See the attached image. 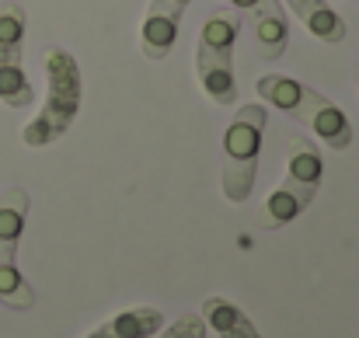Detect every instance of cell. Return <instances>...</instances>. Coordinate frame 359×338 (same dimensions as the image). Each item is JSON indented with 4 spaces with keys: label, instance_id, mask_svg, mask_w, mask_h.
<instances>
[{
    "label": "cell",
    "instance_id": "cell-14",
    "mask_svg": "<svg viewBox=\"0 0 359 338\" xmlns=\"http://www.w3.org/2000/svg\"><path fill=\"white\" fill-rule=\"evenodd\" d=\"M25 7L7 0L0 4V60H25Z\"/></svg>",
    "mask_w": 359,
    "mask_h": 338
},
{
    "label": "cell",
    "instance_id": "cell-17",
    "mask_svg": "<svg viewBox=\"0 0 359 338\" xmlns=\"http://www.w3.org/2000/svg\"><path fill=\"white\" fill-rule=\"evenodd\" d=\"M353 4H359V0H353Z\"/></svg>",
    "mask_w": 359,
    "mask_h": 338
},
{
    "label": "cell",
    "instance_id": "cell-15",
    "mask_svg": "<svg viewBox=\"0 0 359 338\" xmlns=\"http://www.w3.org/2000/svg\"><path fill=\"white\" fill-rule=\"evenodd\" d=\"M157 338H206V321L199 314H185L175 325H168Z\"/></svg>",
    "mask_w": 359,
    "mask_h": 338
},
{
    "label": "cell",
    "instance_id": "cell-6",
    "mask_svg": "<svg viewBox=\"0 0 359 338\" xmlns=\"http://www.w3.org/2000/svg\"><path fill=\"white\" fill-rule=\"evenodd\" d=\"M189 4L192 0H150L147 21H143V32H140V49H143L147 60L161 63V60L171 56L175 39H178V25H182Z\"/></svg>",
    "mask_w": 359,
    "mask_h": 338
},
{
    "label": "cell",
    "instance_id": "cell-1",
    "mask_svg": "<svg viewBox=\"0 0 359 338\" xmlns=\"http://www.w3.org/2000/svg\"><path fill=\"white\" fill-rule=\"evenodd\" d=\"M255 88H258L262 102H269L283 115L304 122L325 147H332V150H349L353 147L349 115L342 112L332 98H325L321 91H314V88L293 81V77H283V74H265V77H258Z\"/></svg>",
    "mask_w": 359,
    "mask_h": 338
},
{
    "label": "cell",
    "instance_id": "cell-16",
    "mask_svg": "<svg viewBox=\"0 0 359 338\" xmlns=\"http://www.w3.org/2000/svg\"><path fill=\"white\" fill-rule=\"evenodd\" d=\"M227 4H231L234 11H251V7H255L258 0H227Z\"/></svg>",
    "mask_w": 359,
    "mask_h": 338
},
{
    "label": "cell",
    "instance_id": "cell-5",
    "mask_svg": "<svg viewBox=\"0 0 359 338\" xmlns=\"http://www.w3.org/2000/svg\"><path fill=\"white\" fill-rule=\"evenodd\" d=\"M269 126V109L265 105H241V112L231 119L224 133V196L231 203H244L255 189L258 175V154H262V136Z\"/></svg>",
    "mask_w": 359,
    "mask_h": 338
},
{
    "label": "cell",
    "instance_id": "cell-4",
    "mask_svg": "<svg viewBox=\"0 0 359 338\" xmlns=\"http://www.w3.org/2000/svg\"><path fill=\"white\" fill-rule=\"evenodd\" d=\"M238 32H241V14L234 7L231 11H217L213 18H206V25L199 32L196 74H199V84H203L206 98H213L217 105H238V74H234Z\"/></svg>",
    "mask_w": 359,
    "mask_h": 338
},
{
    "label": "cell",
    "instance_id": "cell-7",
    "mask_svg": "<svg viewBox=\"0 0 359 338\" xmlns=\"http://www.w3.org/2000/svg\"><path fill=\"white\" fill-rule=\"evenodd\" d=\"M251 28L258 39V49L265 60H279L290 46V25H286V11L279 0H258L251 11Z\"/></svg>",
    "mask_w": 359,
    "mask_h": 338
},
{
    "label": "cell",
    "instance_id": "cell-8",
    "mask_svg": "<svg viewBox=\"0 0 359 338\" xmlns=\"http://www.w3.org/2000/svg\"><path fill=\"white\" fill-rule=\"evenodd\" d=\"M290 4V11L297 14V21L314 35V39H321V42H342L346 35H349V25H346V18L339 14V11H332L325 0H286Z\"/></svg>",
    "mask_w": 359,
    "mask_h": 338
},
{
    "label": "cell",
    "instance_id": "cell-13",
    "mask_svg": "<svg viewBox=\"0 0 359 338\" xmlns=\"http://www.w3.org/2000/svg\"><path fill=\"white\" fill-rule=\"evenodd\" d=\"M0 102L7 109H28L35 102V88L21 60H0Z\"/></svg>",
    "mask_w": 359,
    "mask_h": 338
},
{
    "label": "cell",
    "instance_id": "cell-10",
    "mask_svg": "<svg viewBox=\"0 0 359 338\" xmlns=\"http://www.w3.org/2000/svg\"><path fill=\"white\" fill-rule=\"evenodd\" d=\"M203 321L220 338H262L255 332L251 318L241 311L238 304H231L227 297H206L203 300Z\"/></svg>",
    "mask_w": 359,
    "mask_h": 338
},
{
    "label": "cell",
    "instance_id": "cell-12",
    "mask_svg": "<svg viewBox=\"0 0 359 338\" xmlns=\"http://www.w3.org/2000/svg\"><path fill=\"white\" fill-rule=\"evenodd\" d=\"M0 304L7 311H32L35 307V290L25 283V276L11 255H0Z\"/></svg>",
    "mask_w": 359,
    "mask_h": 338
},
{
    "label": "cell",
    "instance_id": "cell-9",
    "mask_svg": "<svg viewBox=\"0 0 359 338\" xmlns=\"http://www.w3.org/2000/svg\"><path fill=\"white\" fill-rule=\"evenodd\" d=\"M161 311L157 307H133V311H122L112 321H105L102 328L88 332L84 338H154L161 332Z\"/></svg>",
    "mask_w": 359,
    "mask_h": 338
},
{
    "label": "cell",
    "instance_id": "cell-11",
    "mask_svg": "<svg viewBox=\"0 0 359 338\" xmlns=\"http://www.w3.org/2000/svg\"><path fill=\"white\" fill-rule=\"evenodd\" d=\"M28 192L25 189H7L4 199H0V255H18V241L25 234L28 224Z\"/></svg>",
    "mask_w": 359,
    "mask_h": 338
},
{
    "label": "cell",
    "instance_id": "cell-3",
    "mask_svg": "<svg viewBox=\"0 0 359 338\" xmlns=\"http://www.w3.org/2000/svg\"><path fill=\"white\" fill-rule=\"evenodd\" d=\"M46 88H49L46 109L35 115L25 126V133H21V140L28 147L56 143L74 126V119L81 112V67L63 46L46 49Z\"/></svg>",
    "mask_w": 359,
    "mask_h": 338
},
{
    "label": "cell",
    "instance_id": "cell-2",
    "mask_svg": "<svg viewBox=\"0 0 359 338\" xmlns=\"http://www.w3.org/2000/svg\"><path fill=\"white\" fill-rule=\"evenodd\" d=\"M325 168H321V150L314 140L307 136H293L286 143V178L276 185V192L262 203L258 210V227L262 230H279V227L293 224L314 199L321 189Z\"/></svg>",
    "mask_w": 359,
    "mask_h": 338
}]
</instances>
